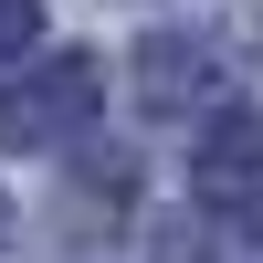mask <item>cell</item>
Masks as SVG:
<instances>
[{"mask_svg": "<svg viewBox=\"0 0 263 263\" xmlns=\"http://www.w3.org/2000/svg\"><path fill=\"white\" fill-rule=\"evenodd\" d=\"M84 105H95V63H84V53H53L32 84H0V147H53Z\"/></svg>", "mask_w": 263, "mask_h": 263, "instance_id": "obj_1", "label": "cell"}, {"mask_svg": "<svg viewBox=\"0 0 263 263\" xmlns=\"http://www.w3.org/2000/svg\"><path fill=\"white\" fill-rule=\"evenodd\" d=\"M179 95H211V53L158 42V53H147V105H179Z\"/></svg>", "mask_w": 263, "mask_h": 263, "instance_id": "obj_3", "label": "cell"}, {"mask_svg": "<svg viewBox=\"0 0 263 263\" xmlns=\"http://www.w3.org/2000/svg\"><path fill=\"white\" fill-rule=\"evenodd\" d=\"M190 190L200 200H253L263 190V116H211V137H200V158H190Z\"/></svg>", "mask_w": 263, "mask_h": 263, "instance_id": "obj_2", "label": "cell"}, {"mask_svg": "<svg viewBox=\"0 0 263 263\" xmlns=\"http://www.w3.org/2000/svg\"><path fill=\"white\" fill-rule=\"evenodd\" d=\"M32 32H42V0H0V53H21Z\"/></svg>", "mask_w": 263, "mask_h": 263, "instance_id": "obj_4", "label": "cell"}]
</instances>
